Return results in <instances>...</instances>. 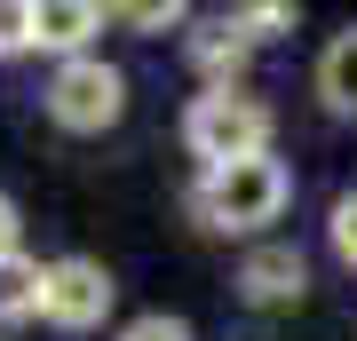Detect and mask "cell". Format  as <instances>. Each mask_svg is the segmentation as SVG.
<instances>
[{
	"label": "cell",
	"instance_id": "cell-9",
	"mask_svg": "<svg viewBox=\"0 0 357 341\" xmlns=\"http://www.w3.org/2000/svg\"><path fill=\"white\" fill-rule=\"evenodd\" d=\"M40 286H48V270H40L32 254H0V326L32 317L40 310Z\"/></svg>",
	"mask_w": 357,
	"mask_h": 341
},
{
	"label": "cell",
	"instance_id": "cell-5",
	"mask_svg": "<svg viewBox=\"0 0 357 341\" xmlns=\"http://www.w3.org/2000/svg\"><path fill=\"white\" fill-rule=\"evenodd\" d=\"M302 286H310V262L294 246H255L238 262V294L246 302H262V310H278V302H302Z\"/></svg>",
	"mask_w": 357,
	"mask_h": 341
},
{
	"label": "cell",
	"instance_id": "cell-12",
	"mask_svg": "<svg viewBox=\"0 0 357 341\" xmlns=\"http://www.w3.org/2000/svg\"><path fill=\"white\" fill-rule=\"evenodd\" d=\"M119 341H191V326H183V317H167V310H151V317H135Z\"/></svg>",
	"mask_w": 357,
	"mask_h": 341
},
{
	"label": "cell",
	"instance_id": "cell-7",
	"mask_svg": "<svg viewBox=\"0 0 357 341\" xmlns=\"http://www.w3.org/2000/svg\"><path fill=\"white\" fill-rule=\"evenodd\" d=\"M246 56H255V40L238 32V16H206V24L191 32V63L215 79V88H230V79L246 72Z\"/></svg>",
	"mask_w": 357,
	"mask_h": 341
},
{
	"label": "cell",
	"instance_id": "cell-13",
	"mask_svg": "<svg viewBox=\"0 0 357 341\" xmlns=\"http://www.w3.org/2000/svg\"><path fill=\"white\" fill-rule=\"evenodd\" d=\"M32 48V8H8L0 0V56H24Z\"/></svg>",
	"mask_w": 357,
	"mask_h": 341
},
{
	"label": "cell",
	"instance_id": "cell-4",
	"mask_svg": "<svg viewBox=\"0 0 357 341\" xmlns=\"http://www.w3.org/2000/svg\"><path fill=\"white\" fill-rule=\"evenodd\" d=\"M112 270L88 262V254H72V262H48V286H40V317H56L64 333H88L112 317Z\"/></svg>",
	"mask_w": 357,
	"mask_h": 341
},
{
	"label": "cell",
	"instance_id": "cell-1",
	"mask_svg": "<svg viewBox=\"0 0 357 341\" xmlns=\"http://www.w3.org/2000/svg\"><path fill=\"white\" fill-rule=\"evenodd\" d=\"M183 143H191V159L206 175L238 167V159H270V103H255L246 88H206L183 112Z\"/></svg>",
	"mask_w": 357,
	"mask_h": 341
},
{
	"label": "cell",
	"instance_id": "cell-10",
	"mask_svg": "<svg viewBox=\"0 0 357 341\" xmlns=\"http://www.w3.org/2000/svg\"><path fill=\"white\" fill-rule=\"evenodd\" d=\"M326 230H333V254H342V262L357 270V190H342V199H333V215H326Z\"/></svg>",
	"mask_w": 357,
	"mask_h": 341
},
{
	"label": "cell",
	"instance_id": "cell-6",
	"mask_svg": "<svg viewBox=\"0 0 357 341\" xmlns=\"http://www.w3.org/2000/svg\"><path fill=\"white\" fill-rule=\"evenodd\" d=\"M96 32H103V8H96V0H32V48H56V56L72 63Z\"/></svg>",
	"mask_w": 357,
	"mask_h": 341
},
{
	"label": "cell",
	"instance_id": "cell-11",
	"mask_svg": "<svg viewBox=\"0 0 357 341\" xmlns=\"http://www.w3.org/2000/svg\"><path fill=\"white\" fill-rule=\"evenodd\" d=\"M278 24H294V8H286V0H262V8H238V32H246V40H270Z\"/></svg>",
	"mask_w": 357,
	"mask_h": 341
},
{
	"label": "cell",
	"instance_id": "cell-14",
	"mask_svg": "<svg viewBox=\"0 0 357 341\" xmlns=\"http://www.w3.org/2000/svg\"><path fill=\"white\" fill-rule=\"evenodd\" d=\"M119 24H135V32H159V24H183V8H175V0H167V8L151 0V8H119Z\"/></svg>",
	"mask_w": 357,
	"mask_h": 341
},
{
	"label": "cell",
	"instance_id": "cell-15",
	"mask_svg": "<svg viewBox=\"0 0 357 341\" xmlns=\"http://www.w3.org/2000/svg\"><path fill=\"white\" fill-rule=\"evenodd\" d=\"M0 254H16V199L0 190Z\"/></svg>",
	"mask_w": 357,
	"mask_h": 341
},
{
	"label": "cell",
	"instance_id": "cell-3",
	"mask_svg": "<svg viewBox=\"0 0 357 341\" xmlns=\"http://www.w3.org/2000/svg\"><path fill=\"white\" fill-rule=\"evenodd\" d=\"M119 112H128V79H119L103 56H72L64 72L48 79V119L72 127V135H103Z\"/></svg>",
	"mask_w": 357,
	"mask_h": 341
},
{
	"label": "cell",
	"instance_id": "cell-8",
	"mask_svg": "<svg viewBox=\"0 0 357 341\" xmlns=\"http://www.w3.org/2000/svg\"><path fill=\"white\" fill-rule=\"evenodd\" d=\"M318 96H326L342 119H357V24L326 40V56H318Z\"/></svg>",
	"mask_w": 357,
	"mask_h": 341
},
{
	"label": "cell",
	"instance_id": "cell-2",
	"mask_svg": "<svg viewBox=\"0 0 357 341\" xmlns=\"http://www.w3.org/2000/svg\"><path fill=\"white\" fill-rule=\"evenodd\" d=\"M286 167L278 159H238V167H215V175H199L191 190V215L206 230H262L286 215Z\"/></svg>",
	"mask_w": 357,
	"mask_h": 341
}]
</instances>
